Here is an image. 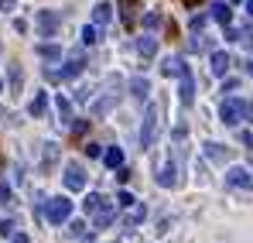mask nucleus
<instances>
[{"instance_id":"obj_5","label":"nucleus","mask_w":253,"mask_h":243,"mask_svg":"<svg viewBox=\"0 0 253 243\" xmlns=\"http://www.w3.org/2000/svg\"><path fill=\"white\" fill-rule=\"evenodd\" d=\"M62 182H65L69 192H83V189H85V168H83V164H76V161H69V164H65Z\"/></svg>"},{"instance_id":"obj_23","label":"nucleus","mask_w":253,"mask_h":243,"mask_svg":"<svg viewBox=\"0 0 253 243\" xmlns=\"http://www.w3.org/2000/svg\"><path fill=\"white\" fill-rule=\"evenodd\" d=\"M120 7H124V24L130 28L137 21V0H120Z\"/></svg>"},{"instance_id":"obj_26","label":"nucleus","mask_w":253,"mask_h":243,"mask_svg":"<svg viewBox=\"0 0 253 243\" xmlns=\"http://www.w3.org/2000/svg\"><path fill=\"white\" fill-rule=\"evenodd\" d=\"M181 65H185L181 58H165V65H161V72H165V76H178V72H181Z\"/></svg>"},{"instance_id":"obj_7","label":"nucleus","mask_w":253,"mask_h":243,"mask_svg":"<svg viewBox=\"0 0 253 243\" xmlns=\"http://www.w3.org/2000/svg\"><path fill=\"white\" fill-rule=\"evenodd\" d=\"M219 117H222L226 127H236V123L243 120V99H226L222 110H219Z\"/></svg>"},{"instance_id":"obj_40","label":"nucleus","mask_w":253,"mask_h":243,"mask_svg":"<svg viewBox=\"0 0 253 243\" xmlns=\"http://www.w3.org/2000/svg\"><path fill=\"white\" fill-rule=\"evenodd\" d=\"M229 3H243V0H229Z\"/></svg>"},{"instance_id":"obj_42","label":"nucleus","mask_w":253,"mask_h":243,"mask_svg":"<svg viewBox=\"0 0 253 243\" xmlns=\"http://www.w3.org/2000/svg\"><path fill=\"white\" fill-rule=\"evenodd\" d=\"M250 76H253V65H250Z\"/></svg>"},{"instance_id":"obj_21","label":"nucleus","mask_w":253,"mask_h":243,"mask_svg":"<svg viewBox=\"0 0 253 243\" xmlns=\"http://www.w3.org/2000/svg\"><path fill=\"white\" fill-rule=\"evenodd\" d=\"M44 110H48V93H35V99H31V106H28V113H31V117H44Z\"/></svg>"},{"instance_id":"obj_35","label":"nucleus","mask_w":253,"mask_h":243,"mask_svg":"<svg viewBox=\"0 0 253 243\" xmlns=\"http://www.w3.org/2000/svg\"><path fill=\"white\" fill-rule=\"evenodd\" d=\"M126 178H130V168L120 164V168H117V182H126Z\"/></svg>"},{"instance_id":"obj_18","label":"nucleus","mask_w":253,"mask_h":243,"mask_svg":"<svg viewBox=\"0 0 253 243\" xmlns=\"http://www.w3.org/2000/svg\"><path fill=\"white\" fill-rule=\"evenodd\" d=\"M137 51H140V58H154V55H158V38L144 35V38L137 41Z\"/></svg>"},{"instance_id":"obj_34","label":"nucleus","mask_w":253,"mask_h":243,"mask_svg":"<svg viewBox=\"0 0 253 243\" xmlns=\"http://www.w3.org/2000/svg\"><path fill=\"white\" fill-rule=\"evenodd\" d=\"M89 130V120H79V123H72V134H85Z\"/></svg>"},{"instance_id":"obj_30","label":"nucleus","mask_w":253,"mask_h":243,"mask_svg":"<svg viewBox=\"0 0 253 243\" xmlns=\"http://www.w3.org/2000/svg\"><path fill=\"white\" fill-rule=\"evenodd\" d=\"M69 233H72V237H85V223H79V219L69 223Z\"/></svg>"},{"instance_id":"obj_31","label":"nucleus","mask_w":253,"mask_h":243,"mask_svg":"<svg viewBox=\"0 0 253 243\" xmlns=\"http://www.w3.org/2000/svg\"><path fill=\"white\" fill-rule=\"evenodd\" d=\"M161 24V14H144V28H158Z\"/></svg>"},{"instance_id":"obj_33","label":"nucleus","mask_w":253,"mask_h":243,"mask_svg":"<svg viewBox=\"0 0 253 243\" xmlns=\"http://www.w3.org/2000/svg\"><path fill=\"white\" fill-rule=\"evenodd\" d=\"M85 154H89V158H103V147H99V144H85Z\"/></svg>"},{"instance_id":"obj_32","label":"nucleus","mask_w":253,"mask_h":243,"mask_svg":"<svg viewBox=\"0 0 253 243\" xmlns=\"http://www.w3.org/2000/svg\"><path fill=\"white\" fill-rule=\"evenodd\" d=\"M206 21H209L206 14H195V17H192V31H202V28H206Z\"/></svg>"},{"instance_id":"obj_3","label":"nucleus","mask_w":253,"mask_h":243,"mask_svg":"<svg viewBox=\"0 0 253 243\" xmlns=\"http://www.w3.org/2000/svg\"><path fill=\"white\" fill-rule=\"evenodd\" d=\"M69 216H72V202H69L65 195H55V199H48V202H44V219H48L51 226L69 223Z\"/></svg>"},{"instance_id":"obj_19","label":"nucleus","mask_w":253,"mask_h":243,"mask_svg":"<svg viewBox=\"0 0 253 243\" xmlns=\"http://www.w3.org/2000/svg\"><path fill=\"white\" fill-rule=\"evenodd\" d=\"M212 21H219V24L226 28V24L233 21V7H229V3H212Z\"/></svg>"},{"instance_id":"obj_16","label":"nucleus","mask_w":253,"mask_h":243,"mask_svg":"<svg viewBox=\"0 0 253 243\" xmlns=\"http://www.w3.org/2000/svg\"><path fill=\"white\" fill-rule=\"evenodd\" d=\"M206 154H209L215 164H226V161H229V147H222V144H215V141L206 144Z\"/></svg>"},{"instance_id":"obj_2","label":"nucleus","mask_w":253,"mask_h":243,"mask_svg":"<svg viewBox=\"0 0 253 243\" xmlns=\"http://www.w3.org/2000/svg\"><path fill=\"white\" fill-rule=\"evenodd\" d=\"M158 134H161V103H151V106L144 110V127H140V147H144V151H147V147H154Z\"/></svg>"},{"instance_id":"obj_29","label":"nucleus","mask_w":253,"mask_h":243,"mask_svg":"<svg viewBox=\"0 0 253 243\" xmlns=\"http://www.w3.org/2000/svg\"><path fill=\"white\" fill-rule=\"evenodd\" d=\"M133 202H137V199H133L130 192H120V195H117V205H120V209H130Z\"/></svg>"},{"instance_id":"obj_27","label":"nucleus","mask_w":253,"mask_h":243,"mask_svg":"<svg viewBox=\"0 0 253 243\" xmlns=\"http://www.w3.org/2000/svg\"><path fill=\"white\" fill-rule=\"evenodd\" d=\"M99 41V28L96 24H85L83 28V45H96Z\"/></svg>"},{"instance_id":"obj_13","label":"nucleus","mask_w":253,"mask_h":243,"mask_svg":"<svg viewBox=\"0 0 253 243\" xmlns=\"http://www.w3.org/2000/svg\"><path fill=\"white\" fill-rule=\"evenodd\" d=\"M55 110H58V123H62V127H69V123H72V103H69L62 93L55 96Z\"/></svg>"},{"instance_id":"obj_41","label":"nucleus","mask_w":253,"mask_h":243,"mask_svg":"<svg viewBox=\"0 0 253 243\" xmlns=\"http://www.w3.org/2000/svg\"><path fill=\"white\" fill-rule=\"evenodd\" d=\"M0 93H3V82H0Z\"/></svg>"},{"instance_id":"obj_1","label":"nucleus","mask_w":253,"mask_h":243,"mask_svg":"<svg viewBox=\"0 0 253 243\" xmlns=\"http://www.w3.org/2000/svg\"><path fill=\"white\" fill-rule=\"evenodd\" d=\"M85 69V55L83 48H72L69 51V58H65V69H44V79L51 82H65V79H76L79 72Z\"/></svg>"},{"instance_id":"obj_36","label":"nucleus","mask_w":253,"mask_h":243,"mask_svg":"<svg viewBox=\"0 0 253 243\" xmlns=\"http://www.w3.org/2000/svg\"><path fill=\"white\" fill-rule=\"evenodd\" d=\"M14 233V223H0V237H10Z\"/></svg>"},{"instance_id":"obj_14","label":"nucleus","mask_w":253,"mask_h":243,"mask_svg":"<svg viewBox=\"0 0 253 243\" xmlns=\"http://www.w3.org/2000/svg\"><path fill=\"white\" fill-rule=\"evenodd\" d=\"M144 216H147V205L144 202H133L130 205V212H126V230H133V226H140V223H144Z\"/></svg>"},{"instance_id":"obj_12","label":"nucleus","mask_w":253,"mask_h":243,"mask_svg":"<svg viewBox=\"0 0 253 243\" xmlns=\"http://www.w3.org/2000/svg\"><path fill=\"white\" fill-rule=\"evenodd\" d=\"M117 99H120V89H117V93H106L103 99H96V106H92V113H96V117H106V113H110V110L117 106Z\"/></svg>"},{"instance_id":"obj_10","label":"nucleus","mask_w":253,"mask_h":243,"mask_svg":"<svg viewBox=\"0 0 253 243\" xmlns=\"http://www.w3.org/2000/svg\"><path fill=\"white\" fill-rule=\"evenodd\" d=\"M226 182L236 185V189H253V175L247 168H229V171H226Z\"/></svg>"},{"instance_id":"obj_37","label":"nucleus","mask_w":253,"mask_h":243,"mask_svg":"<svg viewBox=\"0 0 253 243\" xmlns=\"http://www.w3.org/2000/svg\"><path fill=\"white\" fill-rule=\"evenodd\" d=\"M14 243H31V237L28 233H14Z\"/></svg>"},{"instance_id":"obj_25","label":"nucleus","mask_w":253,"mask_h":243,"mask_svg":"<svg viewBox=\"0 0 253 243\" xmlns=\"http://www.w3.org/2000/svg\"><path fill=\"white\" fill-rule=\"evenodd\" d=\"M99 205H103V195H99V192H89V195H85V202H83L85 216H92V212H96Z\"/></svg>"},{"instance_id":"obj_24","label":"nucleus","mask_w":253,"mask_h":243,"mask_svg":"<svg viewBox=\"0 0 253 243\" xmlns=\"http://www.w3.org/2000/svg\"><path fill=\"white\" fill-rule=\"evenodd\" d=\"M10 69V93H21V86H24V72H21V65H7Z\"/></svg>"},{"instance_id":"obj_11","label":"nucleus","mask_w":253,"mask_h":243,"mask_svg":"<svg viewBox=\"0 0 253 243\" xmlns=\"http://www.w3.org/2000/svg\"><path fill=\"white\" fill-rule=\"evenodd\" d=\"M130 96H133V99H140V103H144V99H147V96H151V82L144 79V76H133V79H130Z\"/></svg>"},{"instance_id":"obj_17","label":"nucleus","mask_w":253,"mask_h":243,"mask_svg":"<svg viewBox=\"0 0 253 243\" xmlns=\"http://www.w3.org/2000/svg\"><path fill=\"white\" fill-rule=\"evenodd\" d=\"M209 69L215 72V76H226V69H229V55H226V51H212Z\"/></svg>"},{"instance_id":"obj_6","label":"nucleus","mask_w":253,"mask_h":243,"mask_svg":"<svg viewBox=\"0 0 253 243\" xmlns=\"http://www.w3.org/2000/svg\"><path fill=\"white\" fill-rule=\"evenodd\" d=\"M35 24H38V31H42V38H51V35L58 31V24H62V17H58L55 10H38V17H35Z\"/></svg>"},{"instance_id":"obj_4","label":"nucleus","mask_w":253,"mask_h":243,"mask_svg":"<svg viewBox=\"0 0 253 243\" xmlns=\"http://www.w3.org/2000/svg\"><path fill=\"white\" fill-rule=\"evenodd\" d=\"M178 79H181V86H178V99H181V106H192V103H195V76H192V69L181 65Z\"/></svg>"},{"instance_id":"obj_15","label":"nucleus","mask_w":253,"mask_h":243,"mask_svg":"<svg viewBox=\"0 0 253 243\" xmlns=\"http://www.w3.org/2000/svg\"><path fill=\"white\" fill-rule=\"evenodd\" d=\"M110 17H113V7H110L106 0L92 7V24H96V28H103V24H110Z\"/></svg>"},{"instance_id":"obj_39","label":"nucleus","mask_w":253,"mask_h":243,"mask_svg":"<svg viewBox=\"0 0 253 243\" xmlns=\"http://www.w3.org/2000/svg\"><path fill=\"white\" fill-rule=\"evenodd\" d=\"M243 7H247V14L253 17V0H243Z\"/></svg>"},{"instance_id":"obj_22","label":"nucleus","mask_w":253,"mask_h":243,"mask_svg":"<svg viewBox=\"0 0 253 243\" xmlns=\"http://www.w3.org/2000/svg\"><path fill=\"white\" fill-rule=\"evenodd\" d=\"M103 161H106V168L117 171V168L124 164V151H120V147H106V151H103Z\"/></svg>"},{"instance_id":"obj_8","label":"nucleus","mask_w":253,"mask_h":243,"mask_svg":"<svg viewBox=\"0 0 253 243\" xmlns=\"http://www.w3.org/2000/svg\"><path fill=\"white\" fill-rule=\"evenodd\" d=\"M92 216H96V230H106V226H110V223L117 219V205L103 199V205H99V209H96Z\"/></svg>"},{"instance_id":"obj_9","label":"nucleus","mask_w":253,"mask_h":243,"mask_svg":"<svg viewBox=\"0 0 253 243\" xmlns=\"http://www.w3.org/2000/svg\"><path fill=\"white\" fill-rule=\"evenodd\" d=\"M158 185L161 189H174L178 185V168H174V161H165L158 168Z\"/></svg>"},{"instance_id":"obj_28","label":"nucleus","mask_w":253,"mask_h":243,"mask_svg":"<svg viewBox=\"0 0 253 243\" xmlns=\"http://www.w3.org/2000/svg\"><path fill=\"white\" fill-rule=\"evenodd\" d=\"M58 158V144H44V168H51Z\"/></svg>"},{"instance_id":"obj_20","label":"nucleus","mask_w":253,"mask_h":243,"mask_svg":"<svg viewBox=\"0 0 253 243\" xmlns=\"http://www.w3.org/2000/svg\"><path fill=\"white\" fill-rule=\"evenodd\" d=\"M35 51H38L42 58H48V62H58V58H62V48H58V45H51V41H42Z\"/></svg>"},{"instance_id":"obj_38","label":"nucleus","mask_w":253,"mask_h":243,"mask_svg":"<svg viewBox=\"0 0 253 243\" xmlns=\"http://www.w3.org/2000/svg\"><path fill=\"white\" fill-rule=\"evenodd\" d=\"M0 7L3 10H14V0H0Z\"/></svg>"}]
</instances>
